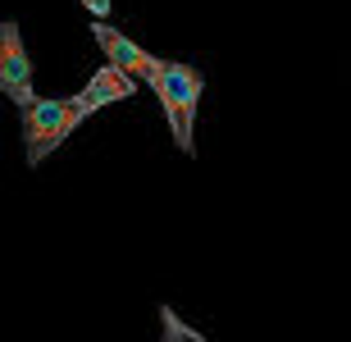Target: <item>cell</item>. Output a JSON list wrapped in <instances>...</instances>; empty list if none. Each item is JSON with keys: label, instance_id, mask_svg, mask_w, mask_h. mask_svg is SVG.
Listing matches in <instances>:
<instances>
[{"label": "cell", "instance_id": "6da1fadb", "mask_svg": "<svg viewBox=\"0 0 351 342\" xmlns=\"http://www.w3.org/2000/svg\"><path fill=\"white\" fill-rule=\"evenodd\" d=\"M146 87H151L156 101L165 106L173 146H178L182 156H192L196 151V106H201V92H206L201 73H196L192 64H182V60H160Z\"/></svg>", "mask_w": 351, "mask_h": 342}, {"label": "cell", "instance_id": "7a4b0ae2", "mask_svg": "<svg viewBox=\"0 0 351 342\" xmlns=\"http://www.w3.org/2000/svg\"><path fill=\"white\" fill-rule=\"evenodd\" d=\"M19 123H23V151L27 164L37 169L41 160H51L55 146H64V137H73L78 123H87V110L78 106V96H64V101H27L19 106Z\"/></svg>", "mask_w": 351, "mask_h": 342}, {"label": "cell", "instance_id": "3957f363", "mask_svg": "<svg viewBox=\"0 0 351 342\" xmlns=\"http://www.w3.org/2000/svg\"><path fill=\"white\" fill-rule=\"evenodd\" d=\"M0 92L10 96L14 106L37 101V87H32V60H27V46H23L19 23H0Z\"/></svg>", "mask_w": 351, "mask_h": 342}, {"label": "cell", "instance_id": "277c9868", "mask_svg": "<svg viewBox=\"0 0 351 342\" xmlns=\"http://www.w3.org/2000/svg\"><path fill=\"white\" fill-rule=\"evenodd\" d=\"M91 37H96V46L105 51V60H110V64H119L123 73H132L137 82H151V73H156V64H160L151 51H142L137 41L123 37L119 27H110L105 19H96V23H91Z\"/></svg>", "mask_w": 351, "mask_h": 342}, {"label": "cell", "instance_id": "5b68a950", "mask_svg": "<svg viewBox=\"0 0 351 342\" xmlns=\"http://www.w3.org/2000/svg\"><path fill=\"white\" fill-rule=\"evenodd\" d=\"M128 96H137V78L105 60V69H96V73H91V82L78 92V106L87 110V114H96V110L114 106V101H128Z\"/></svg>", "mask_w": 351, "mask_h": 342}, {"label": "cell", "instance_id": "8992f818", "mask_svg": "<svg viewBox=\"0 0 351 342\" xmlns=\"http://www.w3.org/2000/svg\"><path fill=\"white\" fill-rule=\"evenodd\" d=\"M82 5H87L96 19H105V14H110V0H82Z\"/></svg>", "mask_w": 351, "mask_h": 342}]
</instances>
